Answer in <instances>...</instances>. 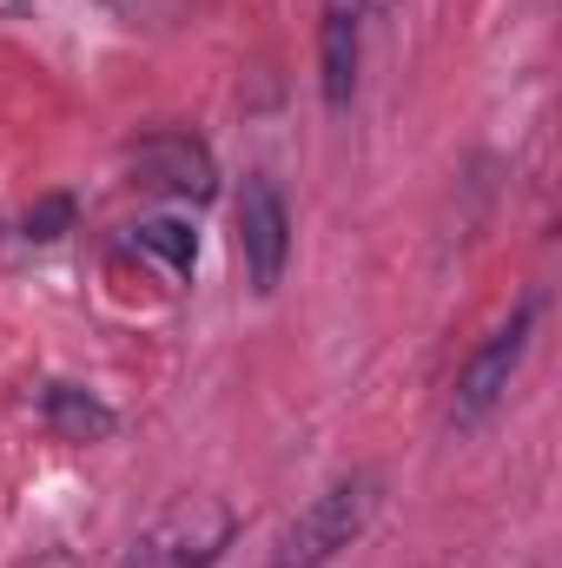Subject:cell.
<instances>
[{
  "mask_svg": "<svg viewBox=\"0 0 562 568\" xmlns=\"http://www.w3.org/2000/svg\"><path fill=\"white\" fill-rule=\"evenodd\" d=\"M378 489H384L378 469H351V476H338L331 489H318V496L284 523L279 549H272V568H324L338 549H351V542L364 536L371 509H378Z\"/></svg>",
  "mask_w": 562,
  "mask_h": 568,
  "instance_id": "cell-1",
  "label": "cell"
},
{
  "mask_svg": "<svg viewBox=\"0 0 562 568\" xmlns=\"http://www.w3.org/2000/svg\"><path fill=\"white\" fill-rule=\"evenodd\" d=\"M536 317H543V297H523V304L463 357V371H456V384H450V429H476L496 404H503V390H510V377H516V364H523V351H530V337H536Z\"/></svg>",
  "mask_w": 562,
  "mask_h": 568,
  "instance_id": "cell-2",
  "label": "cell"
},
{
  "mask_svg": "<svg viewBox=\"0 0 562 568\" xmlns=\"http://www.w3.org/2000/svg\"><path fill=\"white\" fill-rule=\"evenodd\" d=\"M232 542V516L219 503H185L165 523H152L140 542L120 556V568H212Z\"/></svg>",
  "mask_w": 562,
  "mask_h": 568,
  "instance_id": "cell-3",
  "label": "cell"
},
{
  "mask_svg": "<svg viewBox=\"0 0 562 568\" xmlns=\"http://www.w3.org/2000/svg\"><path fill=\"white\" fill-rule=\"evenodd\" d=\"M239 258H245V284L259 297H272L291 265V212H284V192L252 172L245 192H239Z\"/></svg>",
  "mask_w": 562,
  "mask_h": 568,
  "instance_id": "cell-4",
  "label": "cell"
},
{
  "mask_svg": "<svg viewBox=\"0 0 562 568\" xmlns=\"http://www.w3.org/2000/svg\"><path fill=\"white\" fill-rule=\"evenodd\" d=\"M133 179L159 199H179V205L219 199V165H212L205 140H192V133H145L133 145Z\"/></svg>",
  "mask_w": 562,
  "mask_h": 568,
  "instance_id": "cell-5",
  "label": "cell"
},
{
  "mask_svg": "<svg viewBox=\"0 0 562 568\" xmlns=\"http://www.w3.org/2000/svg\"><path fill=\"white\" fill-rule=\"evenodd\" d=\"M358 67H364L358 13H351V7H324V20H318V93H324L331 113H351V100H358Z\"/></svg>",
  "mask_w": 562,
  "mask_h": 568,
  "instance_id": "cell-6",
  "label": "cell"
},
{
  "mask_svg": "<svg viewBox=\"0 0 562 568\" xmlns=\"http://www.w3.org/2000/svg\"><path fill=\"white\" fill-rule=\"evenodd\" d=\"M40 424L53 429L60 443H107L120 429V417L93 390H80V384H40Z\"/></svg>",
  "mask_w": 562,
  "mask_h": 568,
  "instance_id": "cell-7",
  "label": "cell"
},
{
  "mask_svg": "<svg viewBox=\"0 0 562 568\" xmlns=\"http://www.w3.org/2000/svg\"><path fill=\"white\" fill-rule=\"evenodd\" d=\"M133 252H145L152 265H165V278H192V265H199V232L179 225V219H145V225H133Z\"/></svg>",
  "mask_w": 562,
  "mask_h": 568,
  "instance_id": "cell-8",
  "label": "cell"
},
{
  "mask_svg": "<svg viewBox=\"0 0 562 568\" xmlns=\"http://www.w3.org/2000/svg\"><path fill=\"white\" fill-rule=\"evenodd\" d=\"M20 232H27L33 245H53L60 232H73V199H67V192H47L40 205H27V219H20Z\"/></svg>",
  "mask_w": 562,
  "mask_h": 568,
  "instance_id": "cell-9",
  "label": "cell"
},
{
  "mask_svg": "<svg viewBox=\"0 0 562 568\" xmlns=\"http://www.w3.org/2000/svg\"><path fill=\"white\" fill-rule=\"evenodd\" d=\"M358 7H364V13H384V7H391V0H358Z\"/></svg>",
  "mask_w": 562,
  "mask_h": 568,
  "instance_id": "cell-10",
  "label": "cell"
}]
</instances>
